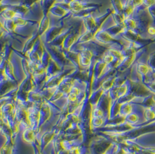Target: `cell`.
<instances>
[{
    "instance_id": "obj_1",
    "label": "cell",
    "mask_w": 155,
    "mask_h": 154,
    "mask_svg": "<svg viewBox=\"0 0 155 154\" xmlns=\"http://www.w3.org/2000/svg\"><path fill=\"white\" fill-rule=\"evenodd\" d=\"M49 19L47 15H44L42 20L39 23L37 32L39 36L43 35L49 28Z\"/></svg>"
},
{
    "instance_id": "obj_2",
    "label": "cell",
    "mask_w": 155,
    "mask_h": 154,
    "mask_svg": "<svg viewBox=\"0 0 155 154\" xmlns=\"http://www.w3.org/2000/svg\"><path fill=\"white\" fill-rule=\"evenodd\" d=\"M74 0H64V2L66 4H70L71 2H72Z\"/></svg>"
}]
</instances>
